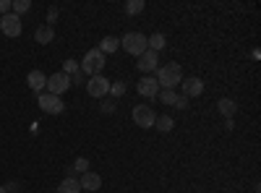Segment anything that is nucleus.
<instances>
[{
    "mask_svg": "<svg viewBox=\"0 0 261 193\" xmlns=\"http://www.w3.org/2000/svg\"><path fill=\"white\" fill-rule=\"evenodd\" d=\"M130 115H134V123H136V125H141V128H154L157 115H154V110H151L149 104H136Z\"/></svg>",
    "mask_w": 261,
    "mask_h": 193,
    "instance_id": "7",
    "label": "nucleus"
},
{
    "mask_svg": "<svg viewBox=\"0 0 261 193\" xmlns=\"http://www.w3.org/2000/svg\"><path fill=\"white\" fill-rule=\"evenodd\" d=\"M55 39V29L53 26H37L34 29V42H37V45H50V42Z\"/></svg>",
    "mask_w": 261,
    "mask_h": 193,
    "instance_id": "14",
    "label": "nucleus"
},
{
    "mask_svg": "<svg viewBox=\"0 0 261 193\" xmlns=\"http://www.w3.org/2000/svg\"><path fill=\"white\" fill-rule=\"evenodd\" d=\"M180 87H183V97H188V99L204 94V81H201V78H196V76L183 78V81H180Z\"/></svg>",
    "mask_w": 261,
    "mask_h": 193,
    "instance_id": "11",
    "label": "nucleus"
},
{
    "mask_svg": "<svg viewBox=\"0 0 261 193\" xmlns=\"http://www.w3.org/2000/svg\"><path fill=\"white\" fill-rule=\"evenodd\" d=\"M154 128H157L160 133H170L172 128H175V120H172L170 115H160V118L154 120Z\"/></svg>",
    "mask_w": 261,
    "mask_h": 193,
    "instance_id": "19",
    "label": "nucleus"
},
{
    "mask_svg": "<svg viewBox=\"0 0 261 193\" xmlns=\"http://www.w3.org/2000/svg\"><path fill=\"white\" fill-rule=\"evenodd\" d=\"M73 84H86V81H84V73H81V71L71 76V87H73Z\"/></svg>",
    "mask_w": 261,
    "mask_h": 193,
    "instance_id": "31",
    "label": "nucleus"
},
{
    "mask_svg": "<svg viewBox=\"0 0 261 193\" xmlns=\"http://www.w3.org/2000/svg\"><path fill=\"white\" fill-rule=\"evenodd\" d=\"M157 97L162 99V104H175V99H178V92H175V89H162Z\"/></svg>",
    "mask_w": 261,
    "mask_h": 193,
    "instance_id": "22",
    "label": "nucleus"
},
{
    "mask_svg": "<svg viewBox=\"0 0 261 193\" xmlns=\"http://www.w3.org/2000/svg\"><path fill=\"white\" fill-rule=\"evenodd\" d=\"M105 60H107V55H102L99 52V47H94V50H89L84 55V60H81V73L84 76H102V68H105Z\"/></svg>",
    "mask_w": 261,
    "mask_h": 193,
    "instance_id": "2",
    "label": "nucleus"
},
{
    "mask_svg": "<svg viewBox=\"0 0 261 193\" xmlns=\"http://www.w3.org/2000/svg\"><path fill=\"white\" fill-rule=\"evenodd\" d=\"M120 47L128 52V55H144L149 47H146V37L141 34V32H128L123 39H120Z\"/></svg>",
    "mask_w": 261,
    "mask_h": 193,
    "instance_id": "3",
    "label": "nucleus"
},
{
    "mask_svg": "<svg viewBox=\"0 0 261 193\" xmlns=\"http://www.w3.org/2000/svg\"><path fill=\"white\" fill-rule=\"evenodd\" d=\"M81 68H79V63L76 60H65L63 63V73H68V76H73V73H79Z\"/></svg>",
    "mask_w": 261,
    "mask_h": 193,
    "instance_id": "25",
    "label": "nucleus"
},
{
    "mask_svg": "<svg viewBox=\"0 0 261 193\" xmlns=\"http://www.w3.org/2000/svg\"><path fill=\"white\" fill-rule=\"evenodd\" d=\"M27 84H29L32 92L42 94V92H45V87H47V76L42 73V71H32V73L27 76Z\"/></svg>",
    "mask_w": 261,
    "mask_h": 193,
    "instance_id": "13",
    "label": "nucleus"
},
{
    "mask_svg": "<svg viewBox=\"0 0 261 193\" xmlns=\"http://www.w3.org/2000/svg\"><path fill=\"white\" fill-rule=\"evenodd\" d=\"M0 32H3L6 37H21V32H24L21 16H16V13H6V16H0Z\"/></svg>",
    "mask_w": 261,
    "mask_h": 193,
    "instance_id": "6",
    "label": "nucleus"
},
{
    "mask_svg": "<svg viewBox=\"0 0 261 193\" xmlns=\"http://www.w3.org/2000/svg\"><path fill=\"white\" fill-rule=\"evenodd\" d=\"M125 89H128L125 81H110V94H113V97H123Z\"/></svg>",
    "mask_w": 261,
    "mask_h": 193,
    "instance_id": "23",
    "label": "nucleus"
},
{
    "mask_svg": "<svg viewBox=\"0 0 261 193\" xmlns=\"http://www.w3.org/2000/svg\"><path fill=\"white\" fill-rule=\"evenodd\" d=\"M217 110H220V113L225 115V120H230V118L238 113V104H235V99H230V97H222L220 102H217Z\"/></svg>",
    "mask_w": 261,
    "mask_h": 193,
    "instance_id": "15",
    "label": "nucleus"
},
{
    "mask_svg": "<svg viewBox=\"0 0 261 193\" xmlns=\"http://www.w3.org/2000/svg\"><path fill=\"white\" fill-rule=\"evenodd\" d=\"M180 81H183V68L178 63H167V66L157 68V84L162 89H175L180 87Z\"/></svg>",
    "mask_w": 261,
    "mask_h": 193,
    "instance_id": "1",
    "label": "nucleus"
},
{
    "mask_svg": "<svg viewBox=\"0 0 261 193\" xmlns=\"http://www.w3.org/2000/svg\"><path fill=\"white\" fill-rule=\"evenodd\" d=\"M73 170H76V173H89V159H86V157H79L76 162H73Z\"/></svg>",
    "mask_w": 261,
    "mask_h": 193,
    "instance_id": "24",
    "label": "nucleus"
},
{
    "mask_svg": "<svg viewBox=\"0 0 261 193\" xmlns=\"http://www.w3.org/2000/svg\"><path fill=\"white\" fill-rule=\"evenodd\" d=\"M84 87H86V94L89 97L99 99V97H105L107 92H110V81H107L105 76H89V81H86Z\"/></svg>",
    "mask_w": 261,
    "mask_h": 193,
    "instance_id": "8",
    "label": "nucleus"
},
{
    "mask_svg": "<svg viewBox=\"0 0 261 193\" xmlns=\"http://www.w3.org/2000/svg\"><path fill=\"white\" fill-rule=\"evenodd\" d=\"M45 89H47V94L60 97L63 92H68V89H71V76H68V73H63V71L47 76V87H45Z\"/></svg>",
    "mask_w": 261,
    "mask_h": 193,
    "instance_id": "5",
    "label": "nucleus"
},
{
    "mask_svg": "<svg viewBox=\"0 0 261 193\" xmlns=\"http://www.w3.org/2000/svg\"><path fill=\"white\" fill-rule=\"evenodd\" d=\"M3 188H6V193H21V188H18V183H6Z\"/></svg>",
    "mask_w": 261,
    "mask_h": 193,
    "instance_id": "30",
    "label": "nucleus"
},
{
    "mask_svg": "<svg viewBox=\"0 0 261 193\" xmlns=\"http://www.w3.org/2000/svg\"><path fill=\"white\" fill-rule=\"evenodd\" d=\"M37 104H39V110L47 113V115H60V113L65 110L63 99L55 97V94H47V92H42V94L37 97Z\"/></svg>",
    "mask_w": 261,
    "mask_h": 193,
    "instance_id": "4",
    "label": "nucleus"
},
{
    "mask_svg": "<svg viewBox=\"0 0 261 193\" xmlns=\"http://www.w3.org/2000/svg\"><path fill=\"white\" fill-rule=\"evenodd\" d=\"M136 89H139V94H141V97H146V99H154V97L160 94V84H157V78L144 76V78L136 84Z\"/></svg>",
    "mask_w": 261,
    "mask_h": 193,
    "instance_id": "9",
    "label": "nucleus"
},
{
    "mask_svg": "<svg viewBox=\"0 0 261 193\" xmlns=\"http://www.w3.org/2000/svg\"><path fill=\"white\" fill-rule=\"evenodd\" d=\"M27 11H32V0H11V13L21 16Z\"/></svg>",
    "mask_w": 261,
    "mask_h": 193,
    "instance_id": "20",
    "label": "nucleus"
},
{
    "mask_svg": "<svg viewBox=\"0 0 261 193\" xmlns=\"http://www.w3.org/2000/svg\"><path fill=\"white\" fill-rule=\"evenodd\" d=\"M172 107H178V110H186V107H188V97L178 94V99H175V104H172Z\"/></svg>",
    "mask_w": 261,
    "mask_h": 193,
    "instance_id": "27",
    "label": "nucleus"
},
{
    "mask_svg": "<svg viewBox=\"0 0 261 193\" xmlns=\"http://www.w3.org/2000/svg\"><path fill=\"white\" fill-rule=\"evenodd\" d=\"M165 45H167L165 34H151V37H146V47H149L151 52H160V50H165Z\"/></svg>",
    "mask_w": 261,
    "mask_h": 193,
    "instance_id": "18",
    "label": "nucleus"
},
{
    "mask_svg": "<svg viewBox=\"0 0 261 193\" xmlns=\"http://www.w3.org/2000/svg\"><path fill=\"white\" fill-rule=\"evenodd\" d=\"M139 71H144V73H151V71H157L160 68V52H151V50H146L144 55H139Z\"/></svg>",
    "mask_w": 261,
    "mask_h": 193,
    "instance_id": "10",
    "label": "nucleus"
},
{
    "mask_svg": "<svg viewBox=\"0 0 261 193\" xmlns=\"http://www.w3.org/2000/svg\"><path fill=\"white\" fill-rule=\"evenodd\" d=\"M58 16H60V11L53 6V8L47 11V26H53V24H55V18H58Z\"/></svg>",
    "mask_w": 261,
    "mask_h": 193,
    "instance_id": "26",
    "label": "nucleus"
},
{
    "mask_svg": "<svg viewBox=\"0 0 261 193\" xmlns=\"http://www.w3.org/2000/svg\"><path fill=\"white\" fill-rule=\"evenodd\" d=\"M0 193H6V188H3V185H0Z\"/></svg>",
    "mask_w": 261,
    "mask_h": 193,
    "instance_id": "32",
    "label": "nucleus"
},
{
    "mask_svg": "<svg viewBox=\"0 0 261 193\" xmlns=\"http://www.w3.org/2000/svg\"><path fill=\"white\" fill-rule=\"evenodd\" d=\"M144 8H146L144 0H128V3H125V13H128V16H136V13H141Z\"/></svg>",
    "mask_w": 261,
    "mask_h": 193,
    "instance_id": "21",
    "label": "nucleus"
},
{
    "mask_svg": "<svg viewBox=\"0 0 261 193\" xmlns=\"http://www.w3.org/2000/svg\"><path fill=\"white\" fill-rule=\"evenodd\" d=\"M113 110H115V102H113V99L102 102V113H113Z\"/></svg>",
    "mask_w": 261,
    "mask_h": 193,
    "instance_id": "29",
    "label": "nucleus"
},
{
    "mask_svg": "<svg viewBox=\"0 0 261 193\" xmlns=\"http://www.w3.org/2000/svg\"><path fill=\"white\" fill-rule=\"evenodd\" d=\"M79 185H81V190H89V193H94V190H99L102 188V178L97 175V173H84L81 175V180H79Z\"/></svg>",
    "mask_w": 261,
    "mask_h": 193,
    "instance_id": "12",
    "label": "nucleus"
},
{
    "mask_svg": "<svg viewBox=\"0 0 261 193\" xmlns=\"http://www.w3.org/2000/svg\"><path fill=\"white\" fill-rule=\"evenodd\" d=\"M11 13V0H0V16Z\"/></svg>",
    "mask_w": 261,
    "mask_h": 193,
    "instance_id": "28",
    "label": "nucleus"
},
{
    "mask_svg": "<svg viewBox=\"0 0 261 193\" xmlns=\"http://www.w3.org/2000/svg\"><path fill=\"white\" fill-rule=\"evenodd\" d=\"M58 193H81L79 178H63L60 185H58Z\"/></svg>",
    "mask_w": 261,
    "mask_h": 193,
    "instance_id": "16",
    "label": "nucleus"
},
{
    "mask_svg": "<svg viewBox=\"0 0 261 193\" xmlns=\"http://www.w3.org/2000/svg\"><path fill=\"white\" fill-rule=\"evenodd\" d=\"M118 47H120V39L113 37V34H110V37H105V39L99 42V52H102V55H110V52H115Z\"/></svg>",
    "mask_w": 261,
    "mask_h": 193,
    "instance_id": "17",
    "label": "nucleus"
}]
</instances>
